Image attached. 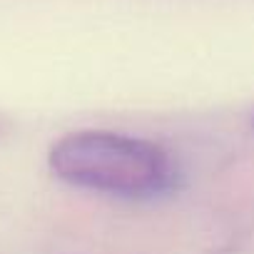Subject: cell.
<instances>
[{
  "label": "cell",
  "mask_w": 254,
  "mask_h": 254,
  "mask_svg": "<svg viewBox=\"0 0 254 254\" xmlns=\"http://www.w3.org/2000/svg\"><path fill=\"white\" fill-rule=\"evenodd\" d=\"M50 172L77 190L122 199H155L177 182L172 155L145 137L112 130H77L53 142Z\"/></svg>",
  "instance_id": "obj_1"
},
{
  "label": "cell",
  "mask_w": 254,
  "mask_h": 254,
  "mask_svg": "<svg viewBox=\"0 0 254 254\" xmlns=\"http://www.w3.org/2000/svg\"><path fill=\"white\" fill-rule=\"evenodd\" d=\"M3 130H5V120L0 117V135H3Z\"/></svg>",
  "instance_id": "obj_2"
},
{
  "label": "cell",
  "mask_w": 254,
  "mask_h": 254,
  "mask_svg": "<svg viewBox=\"0 0 254 254\" xmlns=\"http://www.w3.org/2000/svg\"><path fill=\"white\" fill-rule=\"evenodd\" d=\"M252 125H254V120H252Z\"/></svg>",
  "instance_id": "obj_3"
}]
</instances>
